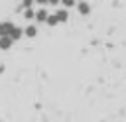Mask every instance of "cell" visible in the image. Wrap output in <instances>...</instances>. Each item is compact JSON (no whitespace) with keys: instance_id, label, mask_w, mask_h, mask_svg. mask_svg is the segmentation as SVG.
<instances>
[{"instance_id":"cell-5","label":"cell","mask_w":126,"mask_h":122,"mask_svg":"<svg viewBox=\"0 0 126 122\" xmlns=\"http://www.w3.org/2000/svg\"><path fill=\"white\" fill-rule=\"evenodd\" d=\"M47 16H49V12L45 10V8H39V10H35V22L37 24H45V20H47Z\"/></svg>"},{"instance_id":"cell-7","label":"cell","mask_w":126,"mask_h":122,"mask_svg":"<svg viewBox=\"0 0 126 122\" xmlns=\"http://www.w3.org/2000/svg\"><path fill=\"white\" fill-rule=\"evenodd\" d=\"M10 37H12L14 41H18V39H22V37H24V28H20V26H14V30H12V33H10Z\"/></svg>"},{"instance_id":"cell-4","label":"cell","mask_w":126,"mask_h":122,"mask_svg":"<svg viewBox=\"0 0 126 122\" xmlns=\"http://www.w3.org/2000/svg\"><path fill=\"white\" fill-rule=\"evenodd\" d=\"M12 45H14V39L10 35H0V49L2 51H8Z\"/></svg>"},{"instance_id":"cell-6","label":"cell","mask_w":126,"mask_h":122,"mask_svg":"<svg viewBox=\"0 0 126 122\" xmlns=\"http://www.w3.org/2000/svg\"><path fill=\"white\" fill-rule=\"evenodd\" d=\"M24 35L30 37V39L35 37V35H37V26H35V24H28V26L24 28Z\"/></svg>"},{"instance_id":"cell-9","label":"cell","mask_w":126,"mask_h":122,"mask_svg":"<svg viewBox=\"0 0 126 122\" xmlns=\"http://www.w3.org/2000/svg\"><path fill=\"white\" fill-rule=\"evenodd\" d=\"M45 24L53 28V26H57V24H59V20H57V16H55V14H49V16H47V20H45Z\"/></svg>"},{"instance_id":"cell-13","label":"cell","mask_w":126,"mask_h":122,"mask_svg":"<svg viewBox=\"0 0 126 122\" xmlns=\"http://www.w3.org/2000/svg\"><path fill=\"white\" fill-rule=\"evenodd\" d=\"M35 4H39V6H47V0H35Z\"/></svg>"},{"instance_id":"cell-11","label":"cell","mask_w":126,"mask_h":122,"mask_svg":"<svg viewBox=\"0 0 126 122\" xmlns=\"http://www.w3.org/2000/svg\"><path fill=\"white\" fill-rule=\"evenodd\" d=\"M35 4V0H22V4H20V8L24 10V8H32Z\"/></svg>"},{"instance_id":"cell-2","label":"cell","mask_w":126,"mask_h":122,"mask_svg":"<svg viewBox=\"0 0 126 122\" xmlns=\"http://www.w3.org/2000/svg\"><path fill=\"white\" fill-rule=\"evenodd\" d=\"M14 26H16V24L10 22V20H8V22H0V35H10L12 30H14Z\"/></svg>"},{"instance_id":"cell-8","label":"cell","mask_w":126,"mask_h":122,"mask_svg":"<svg viewBox=\"0 0 126 122\" xmlns=\"http://www.w3.org/2000/svg\"><path fill=\"white\" fill-rule=\"evenodd\" d=\"M24 18L26 20H33L35 18V10L33 8H24Z\"/></svg>"},{"instance_id":"cell-10","label":"cell","mask_w":126,"mask_h":122,"mask_svg":"<svg viewBox=\"0 0 126 122\" xmlns=\"http://www.w3.org/2000/svg\"><path fill=\"white\" fill-rule=\"evenodd\" d=\"M77 2H79V0H61V6L69 10V8H75V6H77Z\"/></svg>"},{"instance_id":"cell-1","label":"cell","mask_w":126,"mask_h":122,"mask_svg":"<svg viewBox=\"0 0 126 122\" xmlns=\"http://www.w3.org/2000/svg\"><path fill=\"white\" fill-rule=\"evenodd\" d=\"M75 8H77V12H79L81 16H89V14H91V4H89L87 0H79Z\"/></svg>"},{"instance_id":"cell-12","label":"cell","mask_w":126,"mask_h":122,"mask_svg":"<svg viewBox=\"0 0 126 122\" xmlns=\"http://www.w3.org/2000/svg\"><path fill=\"white\" fill-rule=\"evenodd\" d=\"M61 0H47V6H59Z\"/></svg>"},{"instance_id":"cell-3","label":"cell","mask_w":126,"mask_h":122,"mask_svg":"<svg viewBox=\"0 0 126 122\" xmlns=\"http://www.w3.org/2000/svg\"><path fill=\"white\" fill-rule=\"evenodd\" d=\"M55 16H57V20H59V24H65L67 20H69V10L67 8H57L55 12H53Z\"/></svg>"}]
</instances>
